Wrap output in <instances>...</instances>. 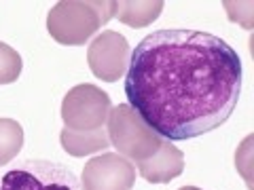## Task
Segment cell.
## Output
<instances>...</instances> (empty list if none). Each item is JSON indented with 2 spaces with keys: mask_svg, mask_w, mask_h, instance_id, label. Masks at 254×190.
I'll list each match as a JSON object with an SVG mask.
<instances>
[{
  "mask_svg": "<svg viewBox=\"0 0 254 190\" xmlns=\"http://www.w3.org/2000/svg\"><path fill=\"white\" fill-rule=\"evenodd\" d=\"M242 85L237 51L199 30H155L136 45L125 72L129 106L168 142L195 140L225 125Z\"/></svg>",
  "mask_w": 254,
  "mask_h": 190,
  "instance_id": "obj_1",
  "label": "cell"
},
{
  "mask_svg": "<svg viewBox=\"0 0 254 190\" xmlns=\"http://www.w3.org/2000/svg\"><path fill=\"white\" fill-rule=\"evenodd\" d=\"M117 2L62 0L47 15V30L55 43L78 47L98 34V30L115 17Z\"/></svg>",
  "mask_w": 254,
  "mask_h": 190,
  "instance_id": "obj_2",
  "label": "cell"
},
{
  "mask_svg": "<svg viewBox=\"0 0 254 190\" xmlns=\"http://www.w3.org/2000/svg\"><path fill=\"white\" fill-rule=\"evenodd\" d=\"M106 131L110 144L119 150V154L136 163L153 156L163 142V138L150 129L129 104H119L110 108Z\"/></svg>",
  "mask_w": 254,
  "mask_h": 190,
  "instance_id": "obj_3",
  "label": "cell"
},
{
  "mask_svg": "<svg viewBox=\"0 0 254 190\" xmlns=\"http://www.w3.org/2000/svg\"><path fill=\"white\" fill-rule=\"evenodd\" d=\"M0 190H81V180L62 163L32 158L6 171Z\"/></svg>",
  "mask_w": 254,
  "mask_h": 190,
  "instance_id": "obj_4",
  "label": "cell"
},
{
  "mask_svg": "<svg viewBox=\"0 0 254 190\" xmlns=\"http://www.w3.org/2000/svg\"><path fill=\"white\" fill-rule=\"evenodd\" d=\"M110 97L106 91L91 83L72 87L62 99V118L66 129L72 131H95L102 129L110 114Z\"/></svg>",
  "mask_w": 254,
  "mask_h": 190,
  "instance_id": "obj_5",
  "label": "cell"
},
{
  "mask_svg": "<svg viewBox=\"0 0 254 190\" xmlns=\"http://www.w3.org/2000/svg\"><path fill=\"white\" fill-rule=\"evenodd\" d=\"M129 57L131 49L127 38L113 30L93 36L89 49H87V63H89L91 72L104 83H117L121 76H125Z\"/></svg>",
  "mask_w": 254,
  "mask_h": 190,
  "instance_id": "obj_6",
  "label": "cell"
},
{
  "mask_svg": "<svg viewBox=\"0 0 254 190\" xmlns=\"http://www.w3.org/2000/svg\"><path fill=\"white\" fill-rule=\"evenodd\" d=\"M136 165L125 156L104 152L85 163L81 190H131L136 184Z\"/></svg>",
  "mask_w": 254,
  "mask_h": 190,
  "instance_id": "obj_7",
  "label": "cell"
},
{
  "mask_svg": "<svg viewBox=\"0 0 254 190\" xmlns=\"http://www.w3.org/2000/svg\"><path fill=\"white\" fill-rule=\"evenodd\" d=\"M138 173L150 184H168V182L176 180L185 171V154L182 150L174 146V142L163 140L161 148L157 150L153 156H148L146 161H140Z\"/></svg>",
  "mask_w": 254,
  "mask_h": 190,
  "instance_id": "obj_8",
  "label": "cell"
},
{
  "mask_svg": "<svg viewBox=\"0 0 254 190\" xmlns=\"http://www.w3.org/2000/svg\"><path fill=\"white\" fill-rule=\"evenodd\" d=\"M60 142H62V148L66 150L70 156H76V158L102 152V150H106L110 146L108 131L104 127L95 129V131H72V129L64 127L60 133Z\"/></svg>",
  "mask_w": 254,
  "mask_h": 190,
  "instance_id": "obj_9",
  "label": "cell"
},
{
  "mask_svg": "<svg viewBox=\"0 0 254 190\" xmlns=\"http://www.w3.org/2000/svg\"><path fill=\"white\" fill-rule=\"evenodd\" d=\"M163 0H146V2H117L115 17L129 28H146L150 26L163 11Z\"/></svg>",
  "mask_w": 254,
  "mask_h": 190,
  "instance_id": "obj_10",
  "label": "cell"
},
{
  "mask_svg": "<svg viewBox=\"0 0 254 190\" xmlns=\"http://www.w3.org/2000/svg\"><path fill=\"white\" fill-rule=\"evenodd\" d=\"M23 148V129L13 118H0V167L11 163Z\"/></svg>",
  "mask_w": 254,
  "mask_h": 190,
  "instance_id": "obj_11",
  "label": "cell"
},
{
  "mask_svg": "<svg viewBox=\"0 0 254 190\" xmlns=\"http://www.w3.org/2000/svg\"><path fill=\"white\" fill-rule=\"evenodd\" d=\"M21 55L6 43H0V85L15 83L21 74Z\"/></svg>",
  "mask_w": 254,
  "mask_h": 190,
  "instance_id": "obj_12",
  "label": "cell"
},
{
  "mask_svg": "<svg viewBox=\"0 0 254 190\" xmlns=\"http://www.w3.org/2000/svg\"><path fill=\"white\" fill-rule=\"evenodd\" d=\"M180 190H201V188H197V186H185V188H180Z\"/></svg>",
  "mask_w": 254,
  "mask_h": 190,
  "instance_id": "obj_13",
  "label": "cell"
}]
</instances>
